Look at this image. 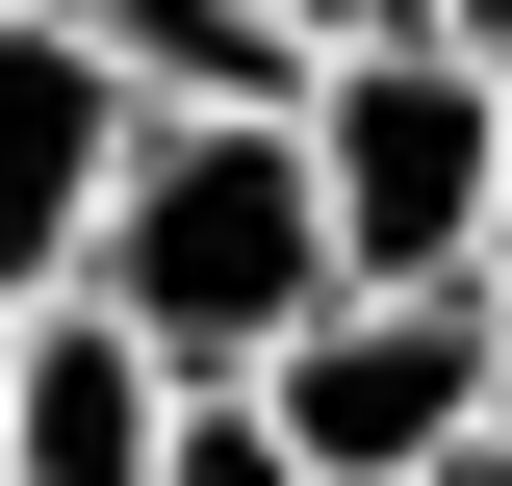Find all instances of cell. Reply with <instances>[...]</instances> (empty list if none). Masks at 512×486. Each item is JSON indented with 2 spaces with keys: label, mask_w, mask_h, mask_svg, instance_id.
<instances>
[{
  "label": "cell",
  "mask_w": 512,
  "mask_h": 486,
  "mask_svg": "<svg viewBox=\"0 0 512 486\" xmlns=\"http://www.w3.org/2000/svg\"><path fill=\"white\" fill-rule=\"evenodd\" d=\"M282 26H308V52H359V26H410V0H282Z\"/></svg>",
  "instance_id": "cell-9"
},
{
  "label": "cell",
  "mask_w": 512,
  "mask_h": 486,
  "mask_svg": "<svg viewBox=\"0 0 512 486\" xmlns=\"http://www.w3.org/2000/svg\"><path fill=\"white\" fill-rule=\"evenodd\" d=\"M487 461H512V333H487Z\"/></svg>",
  "instance_id": "cell-11"
},
{
  "label": "cell",
  "mask_w": 512,
  "mask_h": 486,
  "mask_svg": "<svg viewBox=\"0 0 512 486\" xmlns=\"http://www.w3.org/2000/svg\"><path fill=\"white\" fill-rule=\"evenodd\" d=\"M128 77H103V26L77 0H0V307L26 282H77V231H103V180H128Z\"/></svg>",
  "instance_id": "cell-4"
},
{
  "label": "cell",
  "mask_w": 512,
  "mask_h": 486,
  "mask_svg": "<svg viewBox=\"0 0 512 486\" xmlns=\"http://www.w3.org/2000/svg\"><path fill=\"white\" fill-rule=\"evenodd\" d=\"M154 435H180V359H154L103 282L0 307V486H154Z\"/></svg>",
  "instance_id": "cell-5"
},
{
  "label": "cell",
  "mask_w": 512,
  "mask_h": 486,
  "mask_svg": "<svg viewBox=\"0 0 512 486\" xmlns=\"http://www.w3.org/2000/svg\"><path fill=\"white\" fill-rule=\"evenodd\" d=\"M436 486H512V461H487V435H461V461H436Z\"/></svg>",
  "instance_id": "cell-12"
},
{
  "label": "cell",
  "mask_w": 512,
  "mask_h": 486,
  "mask_svg": "<svg viewBox=\"0 0 512 486\" xmlns=\"http://www.w3.org/2000/svg\"><path fill=\"white\" fill-rule=\"evenodd\" d=\"M487 282H333L282 359H256V410L308 435V486H436L461 435H487Z\"/></svg>",
  "instance_id": "cell-3"
},
{
  "label": "cell",
  "mask_w": 512,
  "mask_h": 486,
  "mask_svg": "<svg viewBox=\"0 0 512 486\" xmlns=\"http://www.w3.org/2000/svg\"><path fill=\"white\" fill-rule=\"evenodd\" d=\"M410 26H436V52H461V77H512V0H410Z\"/></svg>",
  "instance_id": "cell-8"
},
{
  "label": "cell",
  "mask_w": 512,
  "mask_h": 486,
  "mask_svg": "<svg viewBox=\"0 0 512 486\" xmlns=\"http://www.w3.org/2000/svg\"><path fill=\"white\" fill-rule=\"evenodd\" d=\"M487 154H512V77H461L436 26L308 52V205H333V282H461V256H487Z\"/></svg>",
  "instance_id": "cell-2"
},
{
  "label": "cell",
  "mask_w": 512,
  "mask_h": 486,
  "mask_svg": "<svg viewBox=\"0 0 512 486\" xmlns=\"http://www.w3.org/2000/svg\"><path fill=\"white\" fill-rule=\"evenodd\" d=\"M77 26H103L128 103H308V26L282 0H77Z\"/></svg>",
  "instance_id": "cell-6"
},
{
  "label": "cell",
  "mask_w": 512,
  "mask_h": 486,
  "mask_svg": "<svg viewBox=\"0 0 512 486\" xmlns=\"http://www.w3.org/2000/svg\"><path fill=\"white\" fill-rule=\"evenodd\" d=\"M461 282H487V307H512V154H487V256H461Z\"/></svg>",
  "instance_id": "cell-10"
},
{
  "label": "cell",
  "mask_w": 512,
  "mask_h": 486,
  "mask_svg": "<svg viewBox=\"0 0 512 486\" xmlns=\"http://www.w3.org/2000/svg\"><path fill=\"white\" fill-rule=\"evenodd\" d=\"M77 282H103L180 384H256V359L333 307L308 103H154V128H128V180H103V231H77Z\"/></svg>",
  "instance_id": "cell-1"
},
{
  "label": "cell",
  "mask_w": 512,
  "mask_h": 486,
  "mask_svg": "<svg viewBox=\"0 0 512 486\" xmlns=\"http://www.w3.org/2000/svg\"><path fill=\"white\" fill-rule=\"evenodd\" d=\"M154 486H308V435L256 410V384H180V435H154Z\"/></svg>",
  "instance_id": "cell-7"
}]
</instances>
